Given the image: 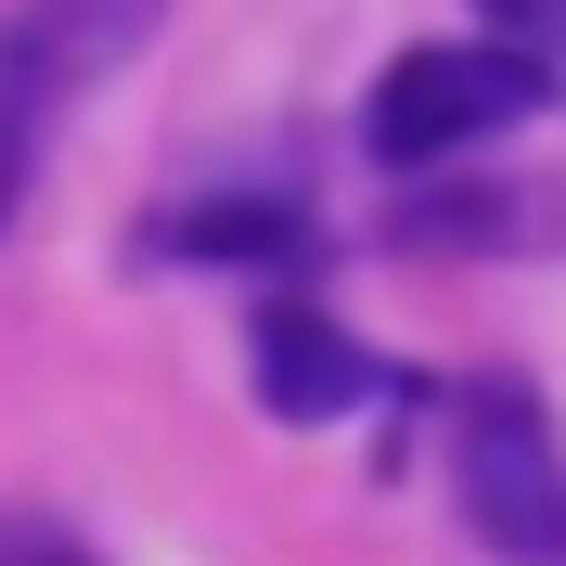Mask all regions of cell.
Masks as SVG:
<instances>
[{"label": "cell", "mask_w": 566, "mask_h": 566, "mask_svg": "<svg viewBox=\"0 0 566 566\" xmlns=\"http://www.w3.org/2000/svg\"><path fill=\"white\" fill-rule=\"evenodd\" d=\"M541 104H554V65H541V52H515V39H424V52H399V65L374 77L360 142H374L387 168H438V155L515 129V116H541Z\"/></svg>", "instance_id": "6da1fadb"}, {"label": "cell", "mask_w": 566, "mask_h": 566, "mask_svg": "<svg viewBox=\"0 0 566 566\" xmlns=\"http://www.w3.org/2000/svg\"><path fill=\"white\" fill-rule=\"evenodd\" d=\"M142 39H155V0H27V13L0 27V219H13V193L39 180L65 104L91 77H116Z\"/></svg>", "instance_id": "7a4b0ae2"}, {"label": "cell", "mask_w": 566, "mask_h": 566, "mask_svg": "<svg viewBox=\"0 0 566 566\" xmlns=\"http://www.w3.org/2000/svg\"><path fill=\"white\" fill-rule=\"evenodd\" d=\"M451 490H463V528L502 566H566V451L541 424V399H515V387L463 399L451 412Z\"/></svg>", "instance_id": "3957f363"}, {"label": "cell", "mask_w": 566, "mask_h": 566, "mask_svg": "<svg viewBox=\"0 0 566 566\" xmlns=\"http://www.w3.org/2000/svg\"><path fill=\"white\" fill-rule=\"evenodd\" d=\"M258 399H271L283 424H335L374 399V360H360V335H335L322 310H271L258 322Z\"/></svg>", "instance_id": "277c9868"}, {"label": "cell", "mask_w": 566, "mask_h": 566, "mask_svg": "<svg viewBox=\"0 0 566 566\" xmlns=\"http://www.w3.org/2000/svg\"><path fill=\"white\" fill-rule=\"evenodd\" d=\"M180 245L193 258H296V207H207V219H180Z\"/></svg>", "instance_id": "5b68a950"}, {"label": "cell", "mask_w": 566, "mask_h": 566, "mask_svg": "<svg viewBox=\"0 0 566 566\" xmlns=\"http://www.w3.org/2000/svg\"><path fill=\"white\" fill-rule=\"evenodd\" d=\"M476 13H490V39H515V52H541V65L566 52V0H476Z\"/></svg>", "instance_id": "8992f818"}, {"label": "cell", "mask_w": 566, "mask_h": 566, "mask_svg": "<svg viewBox=\"0 0 566 566\" xmlns=\"http://www.w3.org/2000/svg\"><path fill=\"white\" fill-rule=\"evenodd\" d=\"M0 566H91L65 528H0Z\"/></svg>", "instance_id": "52a82bcc"}]
</instances>
